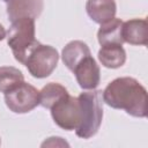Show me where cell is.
<instances>
[{"mask_svg":"<svg viewBox=\"0 0 148 148\" xmlns=\"http://www.w3.org/2000/svg\"><path fill=\"white\" fill-rule=\"evenodd\" d=\"M58 60L59 54L53 46L44 45L37 40V43L29 51L23 65L34 77L44 79L56 69Z\"/></svg>","mask_w":148,"mask_h":148,"instance_id":"cell-4","label":"cell"},{"mask_svg":"<svg viewBox=\"0 0 148 148\" xmlns=\"http://www.w3.org/2000/svg\"><path fill=\"white\" fill-rule=\"evenodd\" d=\"M121 36L125 43L131 45H147V21L146 18H132L123 22Z\"/></svg>","mask_w":148,"mask_h":148,"instance_id":"cell-9","label":"cell"},{"mask_svg":"<svg viewBox=\"0 0 148 148\" xmlns=\"http://www.w3.org/2000/svg\"><path fill=\"white\" fill-rule=\"evenodd\" d=\"M121 27H123V21L116 17L101 24V28L97 31V40L101 44V46L108 44L123 45L124 39L121 36Z\"/></svg>","mask_w":148,"mask_h":148,"instance_id":"cell-13","label":"cell"},{"mask_svg":"<svg viewBox=\"0 0 148 148\" xmlns=\"http://www.w3.org/2000/svg\"><path fill=\"white\" fill-rule=\"evenodd\" d=\"M2 1H5V2H9V1H12V0H2Z\"/></svg>","mask_w":148,"mask_h":148,"instance_id":"cell-17","label":"cell"},{"mask_svg":"<svg viewBox=\"0 0 148 148\" xmlns=\"http://www.w3.org/2000/svg\"><path fill=\"white\" fill-rule=\"evenodd\" d=\"M53 121L62 130L74 131L79 127L81 121V108L77 97L69 94L57 102L51 109Z\"/></svg>","mask_w":148,"mask_h":148,"instance_id":"cell-6","label":"cell"},{"mask_svg":"<svg viewBox=\"0 0 148 148\" xmlns=\"http://www.w3.org/2000/svg\"><path fill=\"white\" fill-rule=\"evenodd\" d=\"M6 37L7 44L10 47L14 58L18 62L24 64L29 51L37 43L35 18L22 17L15 20L12 22Z\"/></svg>","mask_w":148,"mask_h":148,"instance_id":"cell-3","label":"cell"},{"mask_svg":"<svg viewBox=\"0 0 148 148\" xmlns=\"http://www.w3.org/2000/svg\"><path fill=\"white\" fill-rule=\"evenodd\" d=\"M81 108V121L75 133L79 138L89 139L94 136L103 119V97L101 90H90L81 92L77 96Z\"/></svg>","mask_w":148,"mask_h":148,"instance_id":"cell-2","label":"cell"},{"mask_svg":"<svg viewBox=\"0 0 148 148\" xmlns=\"http://www.w3.org/2000/svg\"><path fill=\"white\" fill-rule=\"evenodd\" d=\"M90 50L88 45L82 40H72L62 49L61 59L65 66L73 72L75 66L87 56H90Z\"/></svg>","mask_w":148,"mask_h":148,"instance_id":"cell-11","label":"cell"},{"mask_svg":"<svg viewBox=\"0 0 148 148\" xmlns=\"http://www.w3.org/2000/svg\"><path fill=\"white\" fill-rule=\"evenodd\" d=\"M24 81V76L18 68L13 66L0 67V92H7Z\"/></svg>","mask_w":148,"mask_h":148,"instance_id":"cell-15","label":"cell"},{"mask_svg":"<svg viewBox=\"0 0 148 148\" xmlns=\"http://www.w3.org/2000/svg\"><path fill=\"white\" fill-rule=\"evenodd\" d=\"M5 103L14 113H27L39 105V91L23 81L14 89L5 92Z\"/></svg>","mask_w":148,"mask_h":148,"instance_id":"cell-5","label":"cell"},{"mask_svg":"<svg viewBox=\"0 0 148 148\" xmlns=\"http://www.w3.org/2000/svg\"><path fill=\"white\" fill-rule=\"evenodd\" d=\"M76 81L82 89H96L101 81V71L96 60L90 56L83 58L73 69Z\"/></svg>","mask_w":148,"mask_h":148,"instance_id":"cell-7","label":"cell"},{"mask_svg":"<svg viewBox=\"0 0 148 148\" xmlns=\"http://www.w3.org/2000/svg\"><path fill=\"white\" fill-rule=\"evenodd\" d=\"M103 102L133 117L147 116V90L134 77L123 76L111 81L102 91Z\"/></svg>","mask_w":148,"mask_h":148,"instance_id":"cell-1","label":"cell"},{"mask_svg":"<svg viewBox=\"0 0 148 148\" xmlns=\"http://www.w3.org/2000/svg\"><path fill=\"white\" fill-rule=\"evenodd\" d=\"M6 36H7V31H6V29L3 28V25L0 23V42H1L3 38H6Z\"/></svg>","mask_w":148,"mask_h":148,"instance_id":"cell-16","label":"cell"},{"mask_svg":"<svg viewBox=\"0 0 148 148\" xmlns=\"http://www.w3.org/2000/svg\"><path fill=\"white\" fill-rule=\"evenodd\" d=\"M0 145H1V141H0Z\"/></svg>","mask_w":148,"mask_h":148,"instance_id":"cell-18","label":"cell"},{"mask_svg":"<svg viewBox=\"0 0 148 148\" xmlns=\"http://www.w3.org/2000/svg\"><path fill=\"white\" fill-rule=\"evenodd\" d=\"M68 95L67 89L60 83L50 82L39 91V105L46 109H51L57 102Z\"/></svg>","mask_w":148,"mask_h":148,"instance_id":"cell-14","label":"cell"},{"mask_svg":"<svg viewBox=\"0 0 148 148\" xmlns=\"http://www.w3.org/2000/svg\"><path fill=\"white\" fill-rule=\"evenodd\" d=\"M97 56L101 64L106 68H119L126 61V52L121 44L102 45Z\"/></svg>","mask_w":148,"mask_h":148,"instance_id":"cell-12","label":"cell"},{"mask_svg":"<svg viewBox=\"0 0 148 148\" xmlns=\"http://www.w3.org/2000/svg\"><path fill=\"white\" fill-rule=\"evenodd\" d=\"M44 8L43 0H12L7 2V15L10 22L17 18H37Z\"/></svg>","mask_w":148,"mask_h":148,"instance_id":"cell-8","label":"cell"},{"mask_svg":"<svg viewBox=\"0 0 148 148\" xmlns=\"http://www.w3.org/2000/svg\"><path fill=\"white\" fill-rule=\"evenodd\" d=\"M86 10L94 22L103 24L116 16L117 5L114 0H87Z\"/></svg>","mask_w":148,"mask_h":148,"instance_id":"cell-10","label":"cell"}]
</instances>
